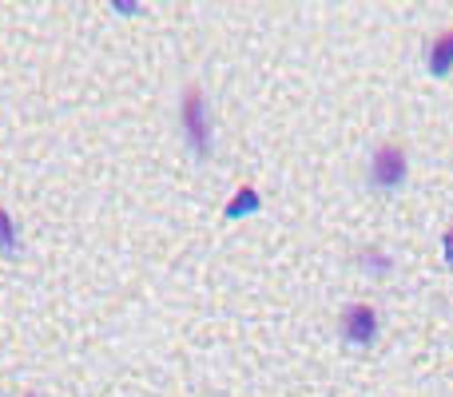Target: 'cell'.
I'll return each mask as SVG.
<instances>
[{"mask_svg": "<svg viewBox=\"0 0 453 397\" xmlns=\"http://www.w3.org/2000/svg\"><path fill=\"white\" fill-rule=\"evenodd\" d=\"M430 72H434V76H449V72H453V28L441 32V36L434 40V48H430Z\"/></svg>", "mask_w": 453, "mask_h": 397, "instance_id": "277c9868", "label": "cell"}, {"mask_svg": "<svg viewBox=\"0 0 453 397\" xmlns=\"http://www.w3.org/2000/svg\"><path fill=\"white\" fill-rule=\"evenodd\" d=\"M342 334L350 338V342H358V346L374 342V334H378V314H374V306H366V302L346 306V314H342Z\"/></svg>", "mask_w": 453, "mask_h": 397, "instance_id": "3957f363", "label": "cell"}, {"mask_svg": "<svg viewBox=\"0 0 453 397\" xmlns=\"http://www.w3.org/2000/svg\"><path fill=\"white\" fill-rule=\"evenodd\" d=\"M12 239H16V226H12V218L0 210V250H8L12 247Z\"/></svg>", "mask_w": 453, "mask_h": 397, "instance_id": "52a82bcc", "label": "cell"}, {"mask_svg": "<svg viewBox=\"0 0 453 397\" xmlns=\"http://www.w3.org/2000/svg\"><path fill=\"white\" fill-rule=\"evenodd\" d=\"M402 179H406V151L398 143H382L374 151V164H370V183L378 191H394Z\"/></svg>", "mask_w": 453, "mask_h": 397, "instance_id": "6da1fadb", "label": "cell"}, {"mask_svg": "<svg viewBox=\"0 0 453 397\" xmlns=\"http://www.w3.org/2000/svg\"><path fill=\"white\" fill-rule=\"evenodd\" d=\"M183 127H188V140L199 156H207L211 148V127H207V103H203V92L199 88H188L183 95Z\"/></svg>", "mask_w": 453, "mask_h": 397, "instance_id": "7a4b0ae2", "label": "cell"}, {"mask_svg": "<svg viewBox=\"0 0 453 397\" xmlns=\"http://www.w3.org/2000/svg\"><path fill=\"white\" fill-rule=\"evenodd\" d=\"M441 242H446V266H453V231H446V239Z\"/></svg>", "mask_w": 453, "mask_h": 397, "instance_id": "ba28073f", "label": "cell"}, {"mask_svg": "<svg viewBox=\"0 0 453 397\" xmlns=\"http://www.w3.org/2000/svg\"><path fill=\"white\" fill-rule=\"evenodd\" d=\"M362 266H366L370 274H386V271H390V258H386L382 250L366 247V250H362Z\"/></svg>", "mask_w": 453, "mask_h": 397, "instance_id": "8992f818", "label": "cell"}, {"mask_svg": "<svg viewBox=\"0 0 453 397\" xmlns=\"http://www.w3.org/2000/svg\"><path fill=\"white\" fill-rule=\"evenodd\" d=\"M250 210H258V191L242 187L239 195L231 199V207H226V218H242V215H250Z\"/></svg>", "mask_w": 453, "mask_h": 397, "instance_id": "5b68a950", "label": "cell"}]
</instances>
